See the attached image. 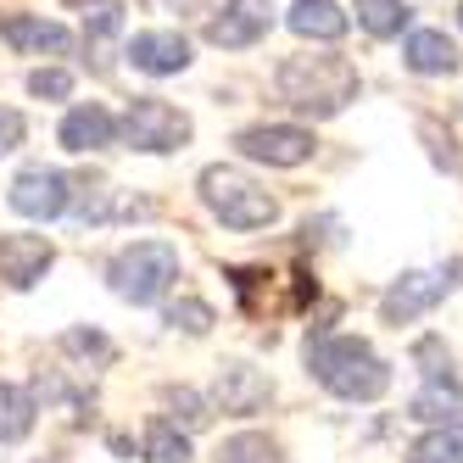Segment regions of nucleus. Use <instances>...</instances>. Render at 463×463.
<instances>
[{"label": "nucleus", "mask_w": 463, "mask_h": 463, "mask_svg": "<svg viewBox=\"0 0 463 463\" xmlns=\"http://www.w3.org/2000/svg\"><path fill=\"white\" fill-rule=\"evenodd\" d=\"M307 374L324 391L346 396V402H374V396H385V385H391V369L374 357V346L357 341V335H318V341H307Z\"/></svg>", "instance_id": "nucleus-1"}, {"label": "nucleus", "mask_w": 463, "mask_h": 463, "mask_svg": "<svg viewBox=\"0 0 463 463\" xmlns=\"http://www.w3.org/2000/svg\"><path fill=\"white\" fill-rule=\"evenodd\" d=\"M274 84L296 112H313V118H335L346 101H357V68L346 56H290L279 61Z\"/></svg>", "instance_id": "nucleus-2"}, {"label": "nucleus", "mask_w": 463, "mask_h": 463, "mask_svg": "<svg viewBox=\"0 0 463 463\" xmlns=\"http://www.w3.org/2000/svg\"><path fill=\"white\" fill-rule=\"evenodd\" d=\"M174 279H179V246H168V241H135V246H123L107 269L112 296H123V302H135V307L156 302Z\"/></svg>", "instance_id": "nucleus-3"}, {"label": "nucleus", "mask_w": 463, "mask_h": 463, "mask_svg": "<svg viewBox=\"0 0 463 463\" xmlns=\"http://www.w3.org/2000/svg\"><path fill=\"white\" fill-rule=\"evenodd\" d=\"M202 202L223 229H269L279 218V202L241 168H207L202 174Z\"/></svg>", "instance_id": "nucleus-4"}, {"label": "nucleus", "mask_w": 463, "mask_h": 463, "mask_svg": "<svg viewBox=\"0 0 463 463\" xmlns=\"http://www.w3.org/2000/svg\"><path fill=\"white\" fill-rule=\"evenodd\" d=\"M118 135L128 140V151L162 156V151H179V146L190 140V118H184L179 107H168V101H156V95H140V101L123 112Z\"/></svg>", "instance_id": "nucleus-5"}, {"label": "nucleus", "mask_w": 463, "mask_h": 463, "mask_svg": "<svg viewBox=\"0 0 463 463\" xmlns=\"http://www.w3.org/2000/svg\"><path fill=\"white\" fill-rule=\"evenodd\" d=\"M6 202H12V213H23V218H61V213H68V202H73V179L40 162V168H23V174L12 179Z\"/></svg>", "instance_id": "nucleus-6"}, {"label": "nucleus", "mask_w": 463, "mask_h": 463, "mask_svg": "<svg viewBox=\"0 0 463 463\" xmlns=\"http://www.w3.org/2000/svg\"><path fill=\"white\" fill-rule=\"evenodd\" d=\"M452 290V269H424V274H402L385 296H380V318L385 324H413L419 313H430Z\"/></svg>", "instance_id": "nucleus-7"}, {"label": "nucleus", "mask_w": 463, "mask_h": 463, "mask_svg": "<svg viewBox=\"0 0 463 463\" xmlns=\"http://www.w3.org/2000/svg\"><path fill=\"white\" fill-rule=\"evenodd\" d=\"M235 146H241V156L269 162V168H302V162L313 156V135L296 128V123H257V128H246Z\"/></svg>", "instance_id": "nucleus-8"}, {"label": "nucleus", "mask_w": 463, "mask_h": 463, "mask_svg": "<svg viewBox=\"0 0 463 463\" xmlns=\"http://www.w3.org/2000/svg\"><path fill=\"white\" fill-rule=\"evenodd\" d=\"M274 28V6L269 0H223V17L207 23V40L223 51H246Z\"/></svg>", "instance_id": "nucleus-9"}, {"label": "nucleus", "mask_w": 463, "mask_h": 463, "mask_svg": "<svg viewBox=\"0 0 463 463\" xmlns=\"http://www.w3.org/2000/svg\"><path fill=\"white\" fill-rule=\"evenodd\" d=\"M269 396H274V380L251 369V363H223L218 369V408L223 413H235V419H251L269 408Z\"/></svg>", "instance_id": "nucleus-10"}, {"label": "nucleus", "mask_w": 463, "mask_h": 463, "mask_svg": "<svg viewBox=\"0 0 463 463\" xmlns=\"http://www.w3.org/2000/svg\"><path fill=\"white\" fill-rule=\"evenodd\" d=\"M51 262H56V246L45 235H0V279L12 290H28L34 279H45Z\"/></svg>", "instance_id": "nucleus-11"}, {"label": "nucleus", "mask_w": 463, "mask_h": 463, "mask_svg": "<svg viewBox=\"0 0 463 463\" xmlns=\"http://www.w3.org/2000/svg\"><path fill=\"white\" fill-rule=\"evenodd\" d=\"M128 61L151 79H168V73H184L190 68V40L174 34V28H151V34H135L128 40Z\"/></svg>", "instance_id": "nucleus-12"}, {"label": "nucleus", "mask_w": 463, "mask_h": 463, "mask_svg": "<svg viewBox=\"0 0 463 463\" xmlns=\"http://www.w3.org/2000/svg\"><path fill=\"white\" fill-rule=\"evenodd\" d=\"M0 40H6L12 51H28V56H68L73 51V34L51 17H6L0 23Z\"/></svg>", "instance_id": "nucleus-13"}, {"label": "nucleus", "mask_w": 463, "mask_h": 463, "mask_svg": "<svg viewBox=\"0 0 463 463\" xmlns=\"http://www.w3.org/2000/svg\"><path fill=\"white\" fill-rule=\"evenodd\" d=\"M402 61H408V73H419V79H447V73H458V45L441 34V28H419V34H408V45H402Z\"/></svg>", "instance_id": "nucleus-14"}, {"label": "nucleus", "mask_w": 463, "mask_h": 463, "mask_svg": "<svg viewBox=\"0 0 463 463\" xmlns=\"http://www.w3.org/2000/svg\"><path fill=\"white\" fill-rule=\"evenodd\" d=\"M118 140V118L101 107V101H90V107H73L68 118H61V146L68 151H101Z\"/></svg>", "instance_id": "nucleus-15"}, {"label": "nucleus", "mask_w": 463, "mask_h": 463, "mask_svg": "<svg viewBox=\"0 0 463 463\" xmlns=\"http://www.w3.org/2000/svg\"><path fill=\"white\" fill-rule=\"evenodd\" d=\"M408 413L413 419H424V424H463V385L458 380H424V391L408 402Z\"/></svg>", "instance_id": "nucleus-16"}, {"label": "nucleus", "mask_w": 463, "mask_h": 463, "mask_svg": "<svg viewBox=\"0 0 463 463\" xmlns=\"http://www.w3.org/2000/svg\"><path fill=\"white\" fill-rule=\"evenodd\" d=\"M290 28L302 40H341L346 34V12L335 0H296L290 6Z\"/></svg>", "instance_id": "nucleus-17"}, {"label": "nucleus", "mask_w": 463, "mask_h": 463, "mask_svg": "<svg viewBox=\"0 0 463 463\" xmlns=\"http://www.w3.org/2000/svg\"><path fill=\"white\" fill-rule=\"evenodd\" d=\"M34 391H23V385H12V380H0V447H12V441H23L28 430H34Z\"/></svg>", "instance_id": "nucleus-18"}, {"label": "nucleus", "mask_w": 463, "mask_h": 463, "mask_svg": "<svg viewBox=\"0 0 463 463\" xmlns=\"http://www.w3.org/2000/svg\"><path fill=\"white\" fill-rule=\"evenodd\" d=\"M352 12H357V23L369 28L374 40H396V34L408 28V17H413V12H408V0H357Z\"/></svg>", "instance_id": "nucleus-19"}, {"label": "nucleus", "mask_w": 463, "mask_h": 463, "mask_svg": "<svg viewBox=\"0 0 463 463\" xmlns=\"http://www.w3.org/2000/svg\"><path fill=\"white\" fill-rule=\"evenodd\" d=\"M218 463H285V452H279V441L257 436V430H241V436H229L218 447Z\"/></svg>", "instance_id": "nucleus-20"}, {"label": "nucleus", "mask_w": 463, "mask_h": 463, "mask_svg": "<svg viewBox=\"0 0 463 463\" xmlns=\"http://www.w3.org/2000/svg\"><path fill=\"white\" fill-rule=\"evenodd\" d=\"M413 463H463V424H441L413 441Z\"/></svg>", "instance_id": "nucleus-21"}, {"label": "nucleus", "mask_w": 463, "mask_h": 463, "mask_svg": "<svg viewBox=\"0 0 463 463\" xmlns=\"http://www.w3.org/2000/svg\"><path fill=\"white\" fill-rule=\"evenodd\" d=\"M146 463H190V441L179 436L168 419H151V430H146Z\"/></svg>", "instance_id": "nucleus-22"}, {"label": "nucleus", "mask_w": 463, "mask_h": 463, "mask_svg": "<svg viewBox=\"0 0 463 463\" xmlns=\"http://www.w3.org/2000/svg\"><path fill=\"white\" fill-rule=\"evenodd\" d=\"M168 324L184 329V335H207V329H213V307H207V302H195V296H184V302L168 307Z\"/></svg>", "instance_id": "nucleus-23"}, {"label": "nucleus", "mask_w": 463, "mask_h": 463, "mask_svg": "<svg viewBox=\"0 0 463 463\" xmlns=\"http://www.w3.org/2000/svg\"><path fill=\"white\" fill-rule=\"evenodd\" d=\"M28 95H40V101H68V95H73V73H61V68L28 73Z\"/></svg>", "instance_id": "nucleus-24"}, {"label": "nucleus", "mask_w": 463, "mask_h": 463, "mask_svg": "<svg viewBox=\"0 0 463 463\" xmlns=\"http://www.w3.org/2000/svg\"><path fill=\"white\" fill-rule=\"evenodd\" d=\"M61 346L79 352V357H95V363H112V341L101 335V329H68V335H61Z\"/></svg>", "instance_id": "nucleus-25"}, {"label": "nucleus", "mask_w": 463, "mask_h": 463, "mask_svg": "<svg viewBox=\"0 0 463 463\" xmlns=\"http://www.w3.org/2000/svg\"><path fill=\"white\" fill-rule=\"evenodd\" d=\"M162 396H168V408H174V413H179L190 430H202V424H207V402H202V396H195L190 385H168Z\"/></svg>", "instance_id": "nucleus-26"}, {"label": "nucleus", "mask_w": 463, "mask_h": 463, "mask_svg": "<svg viewBox=\"0 0 463 463\" xmlns=\"http://www.w3.org/2000/svg\"><path fill=\"white\" fill-rule=\"evenodd\" d=\"M413 363H424V380H452V374H447L452 357H447V346H441L436 335H424V341L413 346Z\"/></svg>", "instance_id": "nucleus-27"}, {"label": "nucleus", "mask_w": 463, "mask_h": 463, "mask_svg": "<svg viewBox=\"0 0 463 463\" xmlns=\"http://www.w3.org/2000/svg\"><path fill=\"white\" fill-rule=\"evenodd\" d=\"M23 112H12V107H0V156H6V151H17L23 146Z\"/></svg>", "instance_id": "nucleus-28"}, {"label": "nucleus", "mask_w": 463, "mask_h": 463, "mask_svg": "<svg viewBox=\"0 0 463 463\" xmlns=\"http://www.w3.org/2000/svg\"><path fill=\"white\" fill-rule=\"evenodd\" d=\"M168 6H207V0H168Z\"/></svg>", "instance_id": "nucleus-29"}, {"label": "nucleus", "mask_w": 463, "mask_h": 463, "mask_svg": "<svg viewBox=\"0 0 463 463\" xmlns=\"http://www.w3.org/2000/svg\"><path fill=\"white\" fill-rule=\"evenodd\" d=\"M458 23H463V6H458Z\"/></svg>", "instance_id": "nucleus-30"}]
</instances>
